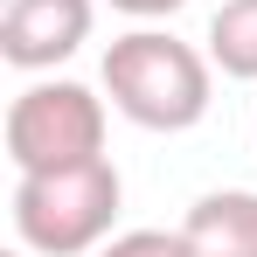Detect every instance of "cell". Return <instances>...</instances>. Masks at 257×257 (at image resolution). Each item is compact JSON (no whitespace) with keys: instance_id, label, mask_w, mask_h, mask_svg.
<instances>
[{"instance_id":"4","label":"cell","mask_w":257,"mask_h":257,"mask_svg":"<svg viewBox=\"0 0 257 257\" xmlns=\"http://www.w3.org/2000/svg\"><path fill=\"white\" fill-rule=\"evenodd\" d=\"M97 28V0H7L0 14V56L21 77H42L56 63H70Z\"/></svg>"},{"instance_id":"5","label":"cell","mask_w":257,"mask_h":257,"mask_svg":"<svg viewBox=\"0 0 257 257\" xmlns=\"http://www.w3.org/2000/svg\"><path fill=\"white\" fill-rule=\"evenodd\" d=\"M181 229L195 236V257H257V188H209V195H195Z\"/></svg>"},{"instance_id":"9","label":"cell","mask_w":257,"mask_h":257,"mask_svg":"<svg viewBox=\"0 0 257 257\" xmlns=\"http://www.w3.org/2000/svg\"><path fill=\"white\" fill-rule=\"evenodd\" d=\"M7 257H35V250H7Z\"/></svg>"},{"instance_id":"1","label":"cell","mask_w":257,"mask_h":257,"mask_svg":"<svg viewBox=\"0 0 257 257\" xmlns=\"http://www.w3.org/2000/svg\"><path fill=\"white\" fill-rule=\"evenodd\" d=\"M104 97L139 132H195L215 104V63L174 28L139 21L104 49Z\"/></svg>"},{"instance_id":"2","label":"cell","mask_w":257,"mask_h":257,"mask_svg":"<svg viewBox=\"0 0 257 257\" xmlns=\"http://www.w3.org/2000/svg\"><path fill=\"white\" fill-rule=\"evenodd\" d=\"M118 209H125V181L111 153L49 174H14V202H7L14 243L35 257H97L118 236Z\"/></svg>"},{"instance_id":"6","label":"cell","mask_w":257,"mask_h":257,"mask_svg":"<svg viewBox=\"0 0 257 257\" xmlns=\"http://www.w3.org/2000/svg\"><path fill=\"white\" fill-rule=\"evenodd\" d=\"M209 63L236 84H257V0H222L209 14Z\"/></svg>"},{"instance_id":"8","label":"cell","mask_w":257,"mask_h":257,"mask_svg":"<svg viewBox=\"0 0 257 257\" xmlns=\"http://www.w3.org/2000/svg\"><path fill=\"white\" fill-rule=\"evenodd\" d=\"M104 7H118V14H132V21H167V14H181L188 0H104Z\"/></svg>"},{"instance_id":"3","label":"cell","mask_w":257,"mask_h":257,"mask_svg":"<svg viewBox=\"0 0 257 257\" xmlns=\"http://www.w3.org/2000/svg\"><path fill=\"white\" fill-rule=\"evenodd\" d=\"M0 146H7L14 174L97 160L104 153V97L77 77H35L14 90V104L0 118Z\"/></svg>"},{"instance_id":"7","label":"cell","mask_w":257,"mask_h":257,"mask_svg":"<svg viewBox=\"0 0 257 257\" xmlns=\"http://www.w3.org/2000/svg\"><path fill=\"white\" fill-rule=\"evenodd\" d=\"M97 257H195L188 229H118Z\"/></svg>"}]
</instances>
